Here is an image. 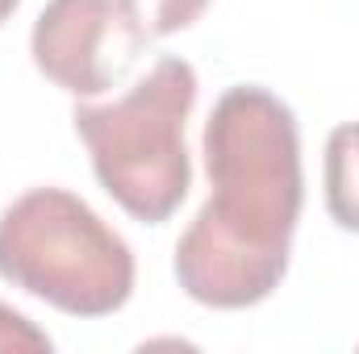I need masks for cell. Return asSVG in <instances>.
I'll return each mask as SVG.
<instances>
[{
    "mask_svg": "<svg viewBox=\"0 0 359 354\" xmlns=\"http://www.w3.org/2000/svg\"><path fill=\"white\" fill-rule=\"evenodd\" d=\"M209 200L176 242L180 288L209 309H251L280 288L301 221V129L268 88H230L205 121Z\"/></svg>",
    "mask_w": 359,
    "mask_h": 354,
    "instance_id": "1",
    "label": "cell"
},
{
    "mask_svg": "<svg viewBox=\"0 0 359 354\" xmlns=\"http://www.w3.org/2000/svg\"><path fill=\"white\" fill-rule=\"evenodd\" d=\"M196 104V71L159 59L113 104H76L72 121L92 155L100 187L147 225H163L192 187L184 125Z\"/></svg>",
    "mask_w": 359,
    "mask_h": 354,
    "instance_id": "2",
    "label": "cell"
},
{
    "mask_svg": "<svg viewBox=\"0 0 359 354\" xmlns=\"http://www.w3.org/2000/svg\"><path fill=\"white\" fill-rule=\"evenodd\" d=\"M0 279L72 317H109L134 292V255L67 187H34L0 213Z\"/></svg>",
    "mask_w": 359,
    "mask_h": 354,
    "instance_id": "3",
    "label": "cell"
},
{
    "mask_svg": "<svg viewBox=\"0 0 359 354\" xmlns=\"http://www.w3.org/2000/svg\"><path fill=\"white\" fill-rule=\"evenodd\" d=\"M151 34L126 0H50L29 34L34 67L72 96H100L117 88Z\"/></svg>",
    "mask_w": 359,
    "mask_h": 354,
    "instance_id": "4",
    "label": "cell"
},
{
    "mask_svg": "<svg viewBox=\"0 0 359 354\" xmlns=\"http://www.w3.org/2000/svg\"><path fill=\"white\" fill-rule=\"evenodd\" d=\"M326 208L334 225L359 234V121L334 125L326 138Z\"/></svg>",
    "mask_w": 359,
    "mask_h": 354,
    "instance_id": "5",
    "label": "cell"
},
{
    "mask_svg": "<svg viewBox=\"0 0 359 354\" xmlns=\"http://www.w3.org/2000/svg\"><path fill=\"white\" fill-rule=\"evenodd\" d=\"M138 17V25L151 34V38H168V34H180L188 29L205 8L209 0H126Z\"/></svg>",
    "mask_w": 359,
    "mask_h": 354,
    "instance_id": "6",
    "label": "cell"
},
{
    "mask_svg": "<svg viewBox=\"0 0 359 354\" xmlns=\"http://www.w3.org/2000/svg\"><path fill=\"white\" fill-rule=\"evenodd\" d=\"M0 351H34V354H46L50 351V338L29 321V317H21L17 309H8L4 300H0Z\"/></svg>",
    "mask_w": 359,
    "mask_h": 354,
    "instance_id": "7",
    "label": "cell"
},
{
    "mask_svg": "<svg viewBox=\"0 0 359 354\" xmlns=\"http://www.w3.org/2000/svg\"><path fill=\"white\" fill-rule=\"evenodd\" d=\"M17 4H21V0H0V25H4V21L17 13Z\"/></svg>",
    "mask_w": 359,
    "mask_h": 354,
    "instance_id": "8",
    "label": "cell"
}]
</instances>
